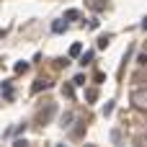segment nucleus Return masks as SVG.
Returning <instances> with one entry per match:
<instances>
[{
    "label": "nucleus",
    "mask_w": 147,
    "mask_h": 147,
    "mask_svg": "<svg viewBox=\"0 0 147 147\" xmlns=\"http://www.w3.org/2000/svg\"><path fill=\"white\" fill-rule=\"evenodd\" d=\"M26 70H28V62H18L16 65V72H26Z\"/></svg>",
    "instance_id": "obj_11"
},
{
    "label": "nucleus",
    "mask_w": 147,
    "mask_h": 147,
    "mask_svg": "<svg viewBox=\"0 0 147 147\" xmlns=\"http://www.w3.org/2000/svg\"><path fill=\"white\" fill-rule=\"evenodd\" d=\"M44 88H49V83H47V80H36V85H34V93H39V90H44Z\"/></svg>",
    "instance_id": "obj_9"
},
{
    "label": "nucleus",
    "mask_w": 147,
    "mask_h": 147,
    "mask_svg": "<svg viewBox=\"0 0 147 147\" xmlns=\"http://www.w3.org/2000/svg\"><path fill=\"white\" fill-rule=\"evenodd\" d=\"M75 119H78V116H75L72 111H67V114H62V119H59V121H62V127L67 129V127H70V121H75Z\"/></svg>",
    "instance_id": "obj_3"
},
{
    "label": "nucleus",
    "mask_w": 147,
    "mask_h": 147,
    "mask_svg": "<svg viewBox=\"0 0 147 147\" xmlns=\"http://www.w3.org/2000/svg\"><path fill=\"white\" fill-rule=\"evenodd\" d=\"M52 31H54V34L67 31V21H54V23H52Z\"/></svg>",
    "instance_id": "obj_2"
},
{
    "label": "nucleus",
    "mask_w": 147,
    "mask_h": 147,
    "mask_svg": "<svg viewBox=\"0 0 147 147\" xmlns=\"http://www.w3.org/2000/svg\"><path fill=\"white\" fill-rule=\"evenodd\" d=\"M109 41H111V36H109V34H103V36L98 39V49H106V47H109Z\"/></svg>",
    "instance_id": "obj_5"
},
{
    "label": "nucleus",
    "mask_w": 147,
    "mask_h": 147,
    "mask_svg": "<svg viewBox=\"0 0 147 147\" xmlns=\"http://www.w3.org/2000/svg\"><path fill=\"white\" fill-rule=\"evenodd\" d=\"M83 147H96V145H83Z\"/></svg>",
    "instance_id": "obj_17"
},
{
    "label": "nucleus",
    "mask_w": 147,
    "mask_h": 147,
    "mask_svg": "<svg viewBox=\"0 0 147 147\" xmlns=\"http://www.w3.org/2000/svg\"><path fill=\"white\" fill-rule=\"evenodd\" d=\"M90 62H93V52H85V54L80 57V65L85 67V65H90Z\"/></svg>",
    "instance_id": "obj_7"
},
{
    "label": "nucleus",
    "mask_w": 147,
    "mask_h": 147,
    "mask_svg": "<svg viewBox=\"0 0 147 147\" xmlns=\"http://www.w3.org/2000/svg\"><path fill=\"white\" fill-rule=\"evenodd\" d=\"M114 114V101H109L106 106H103V116H111Z\"/></svg>",
    "instance_id": "obj_10"
},
{
    "label": "nucleus",
    "mask_w": 147,
    "mask_h": 147,
    "mask_svg": "<svg viewBox=\"0 0 147 147\" xmlns=\"http://www.w3.org/2000/svg\"><path fill=\"white\" fill-rule=\"evenodd\" d=\"M137 65H142V67H145V65H147V54H145V52H142V54L137 57Z\"/></svg>",
    "instance_id": "obj_14"
},
{
    "label": "nucleus",
    "mask_w": 147,
    "mask_h": 147,
    "mask_svg": "<svg viewBox=\"0 0 147 147\" xmlns=\"http://www.w3.org/2000/svg\"><path fill=\"white\" fill-rule=\"evenodd\" d=\"M13 147H26V142H23V140H18V142H16Z\"/></svg>",
    "instance_id": "obj_15"
},
{
    "label": "nucleus",
    "mask_w": 147,
    "mask_h": 147,
    "mask_svg": "<svg viewBox=\"0 0 147 147\" xmlns=\"http://www.w3.org/2000/svg\"><path fill=\"white\" fill-rule=\"evenodd\" d=\"M72 83H75V85H85V75H75Z\"/></svg>",
    "instance_id": "obj_13"
},
{
    "label": "nucleus",
    "mask_w": 147,
    "mask_h": 147,
    "mask_svg": "<svg viewBox=\"0 0 147 147\" xmlns=\"http://www.w3.org/2000/svg\"><path fill=\"white\" fill-rule=\"evenodd\" d=\"M142 28H145V31H147V18H142Z\"/></svg>",
    "instance_id": "obj_16"
},
{
    "label": "nucleus",
    "mask_w": 147,
    "mask_h": 147,
    "mask_svg": "<svg viewBox=\"0 0 147 147\" xmlns=\"http://www.w3.org/2000/svg\"><path fill=\"white\" fill-rule=\"evenodd\" d=\"M65 18H67V21H75V18H80V10H75V8H70V10L65 13Z\"/></svg>",
    "instance_id": "obj_4"
},
{
    "label": "nucleus",
    "mask_w": 147,
    "mask_h": 147,
    "mask_svg": "<svg viewBox=\"0 0 147 147\" xmlns=\"http://www.w3.org/2000/svg\"><path fill=\"white\" fill-rule=\"evenodd\" d=\"M80 52H83V44H72L70 47V57H80Z\"/></svg>",
    "instance_id": "obj_6"
},
{
    "label": "nucleus",
    "mask_w": 147,
    "mask_h": 147,
    "mask_svg": "<svg viewBox=\"0 0 147 147\" xmlns=\"http://www.w3.org/2000/svg\"><path fill=\"white\" fill-rule=\"evenodd\" d=\"M85 98H88V101L93 103V101L98 98V90H96V88H88V90H85Z\"/></svg>",
    "instance_id": "obj_8"
},
{
    "label": "nucleus",
    "mask_w": 147,
    "mask_h": 147,
    "mask_svg": "<svg viewBox=\"0 0 147 147\" xmlns=\"http://www.w3.org/2000/svg\"><path fill=\"white\" fill-rule=\"evenodd\" d=\"M62 93H65L67 98H72V96H75V90H72V85H65V88H62Z\"/></svg>",
    "instance_id": "obj_12"
},
{
    "label": "nucleus",
    "mask_w": 147,
    "mask_h": 147,
    "mask_svg": "<svg viewBox=\"0 0 147 147\" xmlns=\"http://www.w3.org/2000/svg\"><path fill=\"white\" fill-rule=\"evenodd\" d=\"M132 106L140 109V111H147V88H134L132 90Z\"/></svg>",
    "instance_id": "obj_1"
},
{
    "label": "nucleus",
    "mask_w": 147,
    "mask_h": 147,
    "mask_svg": "<svg viewBox=\"0 0 147 147\" xmlns=\"http://www.w3.org/2000/svg\"><path fill=\"white\" fill-rule=\"evenodd\" d=\"M57 147H62V145H57ZM65 147H67V145H65Z\"/></svg>",
    "instance_id": "obj_18"
}]
</instances>
